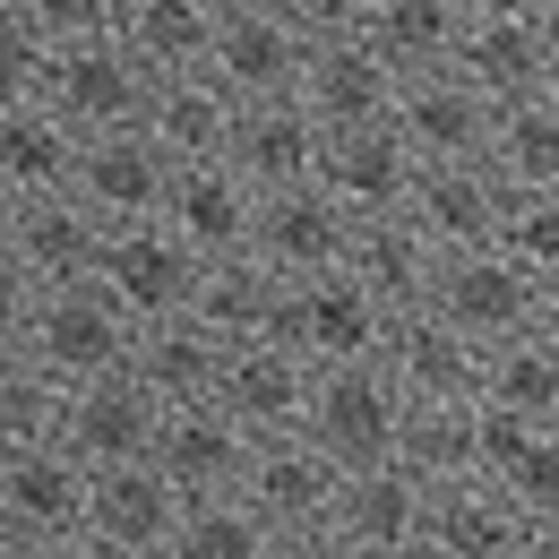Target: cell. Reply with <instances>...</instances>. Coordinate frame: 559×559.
Wrapping results in <instances>:
<instances>
[{
	"instance_id": "cell-40",
	"label": "cell",
	"mask_w": 559,
	"mask_h": 559,
	"mask_svg": "<svg viewBox=\"0 0 559 559\" xmlns=\"http://www.w3.org/2000/svg\"><path fill=\"white\" fill-rule=\"evenodd\" d=\"M499 250H508V259H525L534 276L551 284V276H559V190H516Z\"/></svg>"
},
{
	"instance_id": "cell-25",
	"label": "cell",
	"mask_w": 559,
	"mask_h": 559,
	"mask_svg": "<svg viewBox=\"0 0 559 559\" xmlns=\"http://www.w3.org/2000/svg\"><path fill=\"white\" fill-rule=\"evenodd\" d=\"M250 456H259V439L224 414V405L173 414L164 421V448H155V465L173 474V490H190V499H233V490L250 483Z\"/></svg>"
},
{
	"instance_id": "cell-4",
	"label": "cell",
	"mask_w": 559,
	"mask_h": 559,
	"mask_svg": "<svg viewBox=\"0 0 559 559\" xmlns=\"http://www.w3.org/2000/svg\"><path fill=\"white\" fill-rule=\"evenodd\" d=\"M388 328H396V310H388L370 284L319 276V284H284L276 328H267L259 345L310 353L319 370H336V361H379V353H388Z\"/></svg>"
},
{
	"instance_id": "cell-41",
	"label": "cell",
	"mask_w": 559,
	"mask_h": 559,
	"mask_svg": "<svg viewBox=\"0 0 559 559\" xmlns=\"http://www.w3.org/2000/svg\"><path fill=\"white\" fill-rule=\"evenodd\" d=\"M301 44H336V35H361L370 26V0H267Z\"/></svg>"
},
{
	"instance_id": "cell-27",
	"label": "cell",
	"mask_w": 559,
	"mask_h": 559,
	"mask_svg": "<svg viewBox=\"0 0 559 559\" xmlns=\"http://www.w3.org/2000/svg\"><path fill=\"white\" fill-rule=\"evenodd\" d=\"M439 267H448V259L430 250V233H421L414 215H370V224L353 233V267L345 276L370 284V293L405 319V310H430V301H439Z\"/></svg>"
},
{
	"instance_id": "cell-29",
	"label": "cell",
	"mask_w": 559,
	"mask_h": 559,
	"mask_svg": "<svg viewBox=\"0 0 559 559\" xmlns=\"http://www.w3.org/2000/svg\"><path fill=\"white\" fill-rule=\"evenodd\" d=\"M215 26H224L215 0H130V9H121V44H130V61H139L155 86H164V78H207Z\"/></svg>"
},
{
	"instance_id": "cell-17",
	"label": "cell",
	"mask_w": 559,
	"mask_h": 559,
	"mask_svg": "<svg viewBox=\"0 0 559 559\" xmlns=\"http://www.w3.org/2000/svg\"><path fill=\"white\" fill-rule=\"evenodd\" d=\"M508 207H516V190L490 164H421V190H414L405 215L430 233L439 259H465V250H499Z\"/></svg>"
},
{
	"instance_id": "cell-39",
	"label": "cell",
	"mask_w": 559,
	"mask_h": 559,
	"mask_svg": "<svg viewBox=\"0 0 559 559\" xmlns=\"http://www.w3.org/2000/svg\"><path fill=\"white\" fill-rule=\"evenodd\" d=\"M121 9H130V0H0V17L52 35L61 52H70V44H104V35H121Z\"/></svg>"
},
{
	"instance_id": "cell-44",
	"label": "cell",
	"mask_w": 559,
	"mask_h": 559,
	"mask_svg": "<svg viewBox=\"0 0 559 559\" xmlns=\"http://www.w3.org/2000/svg\"><path fill=\"white\" fill-rule=\"evenodd\" d=\"M534 336H543V345H551V353H559V276H551V284H543V319H534Z\"/></svg>"
},
{
	"instance_id": "cell-22",
	"label": "cell",
	"mask_w": 559,
	"mask_h": 559,
	"mask_svg": "<svg viewBox=\"0 0 559 559\" xmlns=\"http://www.w3.org/2000/svg\"><path fill=\"white\" fill-rule=\"evenodd\" d=\"M319 190L345 199L361 224L370 215H405L414 190H421V155L396 139V121L388 130H345V139H328V155H319Z\"/></svg>"
},
{
	"instance_id": "cell-8",
	"label": "cell",
	"mask_w": 559,
	"mask_h": 559,
	"mask_svg": "<svg viewBox=\"0 0 559 559\" xmlns=\"http://www.w3.org/2000/svg\"><path fill=\"white\" fill-rule=\"evenodd\" d=\"M44 112H61L78 139H121V130H146V112H155V78L130 61L121 35H104V44H70Z\"/></svg>"
},
{
	"instance_id": "cell-21",
	"label": "cell",
	"mask_w": 559,
	"mask_h": 559,
	"mask_svg": "<svg viewBox=\"0 0 559 559\" xmlns=\"http://www.w3.org/2000/svg\"><path fill=\"white\" fill-rule=\"evenodd\" d=\"M336 534H345L361 559L430 551V483H414L405 465H370V474H345V499H336Z\"/></svg>"
},
{
	"instance_id": "cell-47",
	"label": "cell",
	"mask_w": 559,
	"mask_h": 559,
	"mask_svg": "<svg viewBox=\"0 0 559 559\" xmlns=\"http://www.w3.org/2000/svg\"><path fill=\"white\" fill-rule=\"evenodd\" d=\"M456 9H474V17H483V9H525V0H456Z\"/></svg>"
},
{
	"instance_id": "cell-3",
	"label": "cell",
	"mask_w": 559,
	"mask_h": 559,
	"mask_svg": "<svg viewBox=\"0 0 559 559\" xmlns=\"http://www.w3.org/2000/svg\"><path fill=\"white\" fill-rule=\"evenodd\" d=\"M405 388L388 379V361H336L319 370L310 388V448L336 456L345 474H370V465H396V439H405Z\"/></svg>"
},
{
	"instance_id": "cell-36",
	"label": "cell",
	"mask_w": 559,
	"mask_h": 559,
	"mask_svg": "<svg viewBox=\"0 0 559 559\" xmlns=\"http://www.w3.org/2000/svg\"><path fill=\"white\" fill-rule=\"evenodd\" d=\"M483 405L508 414V421H534V430H559V353L543 336L499 345L490 370H483Z\"/></svg>"
},
{
	"instance_id": "cell-16",
	"label": "cell",
	"mask_w": 559,
	"mask_h": 559,
	"mask_svg": "<svg viewBox=\"0 0 559 559\" xmlns=\"http://www.w3.org/2000/svg\"><path fill=\"white\" fill-rule=\"evenodd\" d=\"M241 499L259 508V525H267V534H310V525H336L345 465H336V456H319L301 430H293V439H259Z\"/></svg>"
},
{
	"instance_id": "cell-26",
	"label": "cell",
	"mask_w": 559,
	"mask_h": 559,
	"mask_svg": "<svg viewBox=\"0 0 559 559\" xmlns=\"http://www.w3.org/2000/svg\"><path fill=\"white\" fill-rule=\"evenodd\" d=\"M78 164H86V139L61 112H44V104L0 112V207H17V199H78Z\"/></svg>"
},
{
	"instance_id": "cell-32",
	"label": "cell",
	"mask_w": 559,
	"mask_h": 559,
	"mask_svg": "<svg viewBox=\"0 0 559 559\" xmlns=\"http://www.w3.org/2000/svg\"><path fill=\"white\" fill-rule=\"evenodd\" d=\"M465 26H474V9H456V0H370L361 35L396 61V78H439V70H456Z\"/></svg>"
},
{
	"instance_id": "cell-20",
	"label": "cell",
	"mask_w": 559,
	"mask_h": 559,
	"mask_svg": "<svg viewBox=\"0 0 559 559\" xmlns=\"http://www.w3.org/2000/svg\"><path fill=\"white\" fill-rule=\"evenodd\" d=\"M310 388H319V361L284 345H233V370H224V414L241 421L250 439H293L310 430Z\"/></svg>"
},
{
	"instance_id": "cell-1",
	"label": "cell",
	"mask_w": 559,
	"mask_h": 559,
	"mask_svg": "<svg viewBox=\"0 0 559 559\" xmlns=\"http://www.w3.org/2000/svg\"><path fill=\"white\" fill-rule=\"evenodd\" d=\"M139 319L112 301V284H61V293H26V301H9V336L0 353H26V361H44L61 388H95V379H121V370H139Z\"/></svg>"
},
{
	"instance_id": "cell-49",
	"label": "cell",
	"mask_w": 559,
	"mask_h": 559,
	"mask_svg": "<svg viewBox=\"0 0 559 559\" xmlns=\"http://www.w3.org/2000/svg\"><path fill=\"white\" fill-rule=\"evenodd\" d=\"M405 559H439V551H405Z\"/></svg>"
},
{
	"instance_id": "cell-10",
	"label": "cell",
	"mask_w": 559,
	"mask_h": 559,
	"mask_svg": "<svg viewBox=\"0 0 559 559\" xmlns=\"http://www.w3.org/2000/svg\"><path fill=\"white\" fill-rule=\"evenodd\" d=\"M301 104L319 112L328 139H345V130H388L396 104H405V78H396V61H388L370 35H336V44H310Z\"/></svg>"
},
{
	"instance_id": "cell-30",
	"label": "cell",
	"mask_w": 559,
	"mask_h": 559,
	"mask_svg": "<svg viewBox=\"0 0 559 559\" xmlns=\"http://www.w3.org/2000/svg\"><path fill=\"white\" fill-rule=\"evenodd\" d=\"M233 130H241V104H233L215 78H164V86H155L146 139L164 146L181 173H190V164H233Z\"/></svg>"
},
{
	"instance_id": "cell-38",
	"label": "cell",
	"mask_w": 559,
	"mask_h": 559,
	"mask_svg": "<svg viewBox=\"0 0 559 559\" xmlns=\"http://www.w3.org/2000/svg\"><path fill=\"white\" fill-rule=\"evenodd\" d=\"M173 559H276V534L259 525V508L233 490V499H190V525Z\"/></svg>"
},
{
	"instance_id": "cell-2",
	"label": "cell",
	"mask_w": 559,
	"mask_h": 559,
	"mask_svg": "<svg viewBox=\"0 0 559 559\" xmlns=\"http://www.w3.org/2000/svg\"><path fill=\"white\" fill-rule=\"evenodd\" d=\"M112 250V224L78 199H17L0 207V293H61V284H95Z\"/></svg>"
},
{
	"instance_id": "cell-6",
	"label": "cell",
	"mask_w": 559,
	"mask_h": 559,
	"mask_svg": "<svg viewBox=\"0 0 559 559\" xmlns=\"http://www.w3.org/2000/svg\"><path fill=\"white\" fill-rule=\"evenodd\" d=\"M104 284H112V301H121L139 328H164V319H190V310H199L207 259H199L173 224H121L112 250H104Z\"/></svg>"
},
{
	"instance_id": "cell-12",
	"label": "cell",
	"mask_w": 559,
	"mask_h": 559,
	"mask_svg": "<svg viewBox=\"0 0 559 559\" xmlns=\"http://www.w3.org/2000/svg\"><path fill=\"white\" fill-rule=\"evenodd\" d=\"M456 78H474L490 104H534L559 86V35L534 17V9H483L465 26V52H456Z\"/></svg>"
},
{
	"instance_id": "cell-37",
	"label": "cell",
	"mask_w": 559,
	"mask_h": 559,
	"mask_svg": "<svg viewBox=\"0 0 559 559\" xmlns=\"http://www.w3.org/2000/svg\"><path fill=\"white\" fill-rule=\"evenodd\" d=\"M490 173L508 190H559V95H534V104H508L499 112Z\"/></svg>"
},
{
	"instance_id": "cell-24",
	"label": "cell",
	"mask_w": 559,
	"mask_h": 559,
	"mask_svg": "<svg viewBox=\"0 0 559 559\" xmlns=\"http://www.w3.org/2000/svg\"><path fill=\"white\" fill-rule=\"evenodd\" d=\"M164 224L207 259V267H224V259H250V241H259V190L233 173V164H190L181 181H173V207H164Z\"/></svg>"
},
{
	"instance_id": "cell-34",
	"label": "cell",
	"mask_w": 559,
	"mask_h": 559,
	"mask_svg": "<svg viewBox=\"0 0 559 559\" xmlns=\"http://www.w3.org/2000/svg\"><path fill=\"white\" fill-rule=\"evenodd\" d=\"M70 396L44 361H26V353H0V456H17V448H70Z\"/></svg>"
},
{
	"instance_id": "cell-18",
	"label": "cell",
	"mask_w": 559,
	"mask_h": 559,
	"mask_svg": "<svg viewBox=\"0 0 559 559\" xmlns=\"http://www.w3.org/2000/svg\"><path fill=\"white\" fill-rule=\"evenodd\" d=\"M173 181H181V164L146 139V130L86 139V164H78V207H95L112 233H121V224H164Z\"/></svg>"
},
{
	"instance_id": "cell-50",
	"label": "cell",
	"mask_w": 559,
	"mask_h": 559,
	"mask_svg": "<svg viewBox=\"0 0 559 559\" xmlns=\"http://www.w3.org/2000/svg\"><path fill=\"white\" fill-rule=\"evenodd\" d=\"M551 95H559V86H551Z\"/></svg>"
},
{
	"instance_id": "cell-43",
	"label": "cell",
	"mask_w": 559,
	"mask_h": 559,
	"mask_svg": "<svg viewBox=\"0 0 559 559\" xmlns=\"http://www.w3.org/2000/svg\"><path fill=\"white\" fill-rule=\"evenodd\" d=\"M276 559H361V551L336 525H310V534H276Z\"/></svg>"
},
{
	"instance_id": "cell-42",
	"label": "cell",
	"mask_w": 559,
	"mask_h": 559,
	"mask_svg": "<svg viewBox=\"0 0 559 559\" xmlns=\"http://www.w3.org/2000/svg\"><path fill=\"white\" fill-rule=\"evenodd\" d=\"M0 559H121V551L86 525V534H52V543H0Z\"/></svg>"
},
{
	"instance_id": "cell-5",
	"label": "cell",
	"mask_w": 559,
	"mask_h": 559,
	"mask_svg": "<svg viewBox=\"0 0 559 559\" xmlns=\"http://www.w3.org/2000/svg\"><path fill=\"white\" fill-rule=\"evenodd\" d=\"M353 233H361V215L345 199H328L319 181H301V190H276V199H259V241H250V259L284 284H319V276H345L353 267Z\"/></svg>"
},
{
	"instance_id": "cell-15",
	"label": "cell",
	"mask_w": 559,
	"mask_h": 559,
	"mask_svg": "<svg viewBox=\"0 0 559 559\" xmlns=\"http://www.w3.org/2000/svg\"><path fill=\"white\" fill-rule=\"evenodd\" d=\"M301 70H310V44L284 26L267 0H259V9H224L207 78L233 104H284V95H301Z\"/></svg>"
},
{
	"instance_id": "cell-7",
	"label": "cell",
	"mask_w": 559,
	"mask_h": 559,
	"mask_svg": "<svg viewBox=\"0 0 559 559\" xmlns=\"http://www.w3.org/2000/svg\"><path fill=\"white\" fill-rule=\"evenodd\" d=\"M439 319H456L483 353H499V345H516V336H534L543 276L525 259H508V250H465V259L439 267Z\"/></svg>"
},
{
	"instance_id": "cell-45",
	"label": "cell",
	"mask_w": 559,
	"mask_h": 559,
	"mask_svg": "<svg viewBox=\"0 0 559 559\" xmlns=\"http://www.w3.org/2000/svg\"><path fill=\"white\" fill-rule=\"evenodd\" d=\"M525 559H559V525H534V543H525Z\"/></svg>"
},
{
	"instance_id": "cell-28",
	"label": "cell",
	"mask_w": 559,
	"mask_h": 559,
	"mask_svg": "<svg viewBox=\"0 0 559 559\" xmlns=\"http://www.w3.org/2000/svg\"><path fill=\"white\" fill-rule=\"evenodd\" d=\"M534 516L499 483H448L430 490V551L439 559H525Z\"/></svg>"
},
{
	"instance_id": "cell-33",
	"label": "cell",
	"mask_w": 559,
	"mask_h": 559,
	"mask_svg": "<svg viewBox=\"0 0 559 559\" xmlns=\"http://www.w3.org/2000/svg\"><path fill=\"white\" fill-rule=\"evenodd\" d=\"M396 465L430 490L483 483V405H414L405 439H396Z\"/></svg>"
},
{
	"instance_id": "cell-48",
	"label": "cell",
	"mask_w": 559,
	"mask_h": 559,
	"mask_svg": "<svg viewBox=\"0 0 559 559\" xmlns=\"http://www.w3.org/2000/svg\"><path fill=\"white\" fill-rule=\"evenodd\" d=\"M215 9H259V0H215Z\"/></svg>"
},
{
	"instance_id": "cell-19",
	"label": "cell",
	"mask_w": 559,
	"mask_h": 559,
	"mask_svg": "<svg viewBox=\"0 0 559 559\" xmlns=\"http://www.w3.org/2000/svg\"><path fill=\"white\" fill-rule=\"evenodd\" d=\"M121 559H173L181 525H190V490H173L164 465H112L95 474V516H86Z\"/></svg>"
},
{
	"instance_id": "cell-46",
	"label": "cell",
	"mask_w": 559,
	"mask_h": 559,
	"mask_svg": "<svg viewBox=\"0 0 559 559\" xmlns=\"http://www.w3.org/2000/svg\"><path fill=\"white\" fill-rule=\"evenodd\" d=\"M525 9H534V17H543V26L559 35V0H525Z\"/></svg>"
},
{
	"instance_id": "cell-31",
	"label": "cell",
	"mask_w": 559,
	"mask_h": 559,
	"mask_svg": "<svg viewBox=\"0 0 559 559\" xmlns=\"http://www.w3.org/2000/svg\"><path fill=\"white\" fill-rule=\"evenodd\" d=\"M224 370H233V345H224L215 328H199V319H164V328L139 336V379L173 414L215 405V396H224Z\"/></svg>"
},
{
	"instance_id": "cell-14",
	"label": "cell",
	"mask_w": 559,
	"mask_h": 559,
	"mask_svg": "<svg viewBox=\"0 0 559 559\" xmlns=\"http://www.w3.org/2000/svg\"><path fill=\"white\" fill-rule=\"evenodd\" d=\"M396 139L414 146L421 164H490L499 139V104H490L474 78L439 70V78H405V104H396Z\"/></svg>"
},
{
	"instance_id": "cell-13",
	"label": "cell",
	"mask_w": 559,
	"mask_h": 559,
	"mask_svg": "<svg viewBox=\"0 0 559 559\" xmlns=\"http://www.w3.org/2000/svg\"><path fill=\"white\" fill-rule=\"evenodd\" d=\"M164 421H173V405L146 388L139 370L95 379V388H78V396H70V456H78V465H95V474H112V465H155Z\"/></svg>"
},
{
	"instance_id": "cell-23",
	"label": "cell",
	"mask_w": 559,
	"mask_h": 559,
	"mask_svg": "<svg viewBox=\"0 0 559 559\" xmlns=\"http://www.w3.org/2000/svg\"><path fill=\"white\" fill-rule=\"evenodd\" d=\"M319 155H328V130H319V112H310L301 95H284V104H241V130H233V173H241L259 199L319 181Z\"/></svg>"
},
{
	"instance_id": "cell-9",
	"label": "cell",
	"mask_w": 559,
	"mask_h": 559,
	"mask_svg": "<svg viewBox=\"0 0 559 559\" xmlns=\"http://www.w3.org/2000/svg\"><path fill=\"white\" fill-rule=\"evenodd\" d=\"M86 516H95V465H78L70 448H17V456H0V543L86 534Z\"/></svg>"
},
{
	"instance_id": "cell-11",
	"label": "cell",
	"mask_w": 559,
	"mask_h": 559,
	"mask_svg": "<svg viewBox=\"0 0 559 559\" xmlns=\"http://www.w3.org/2000/svg\"><path fill=\"white\" fill-rule=\"evenodd\" d=\"M388 379L405 388V405H483V370L490 353L456 328V319H439V301L430 310H405L396 328H388Z\"/></svg>"
},
{
	"instance_id": "cell-35",
	"label": "cell",
	"mask_w": 559,
	"mask_h": 559,
	"mask_svg": "<svg viewBox=\"0 0 559 559\" xmlns=\"http://www.w3.org/2000/svg\"><path fill=\"white\" fill-rule=\"evenodd\" d=\"M276 301H284V276H267L259 259H224V267H207V284H199V328H215L224 345H259L267 328H276Z\"/></svg>"
}]
</instances>
